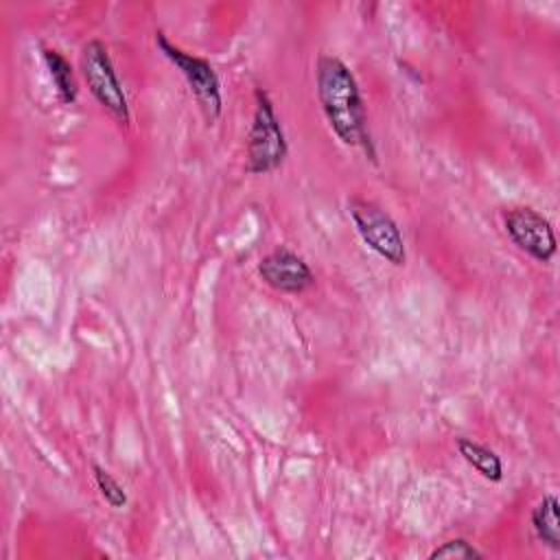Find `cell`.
Instances as JSON below:
<instances>
[{"mask_svg":"<svg viewBox=\"0 0 560 560\" xmlns=\"http://www.w3.org/2000/svg\"><path fill=\"white\" fill-rule=\"evenodd\" d=\"M81 72L96 103L107 109L120 125H129V105L114 70L107 46L101 39H90L81 48Z\"/></svg>","mask_w":560,"mask_h":560,"instance_id":"cell-4","label":"cell"},{"mask_svg":"<svg viewBox=\"0 0 560 560\" xmlns=\"http://www.w3.org/2000/svg\"><path fill=\"white\" fill-rule=\"evenodd\" d=\"M348 214L359 232L361 241L394 267H402L407 260L405 238L398 223L374 201L352 197L348 199Z\"/></svg>","mask_w":560,"mask_h":560,"instance_id":"cell-3","label":"cell"},{"mask_svg":"<svg viewBox=\"0 0 560 560\" xmlns=\"http://www.w3.org/2000/svg\"><path fill=\"white\" fill-rule=\"evenodd\" d=\"M431 560L435 558H466V560H481L483 553L472 545L468 542L466 538H451L446 542H442L440 547H435L431 553H429Z\"/></svg>","mask_w":560,"mask_h":560,"instance_id":"cell-12","label":"cell"},{"mask_svg":"<svg viewBox=\"0 0 560 560\" xmlns=\"http://www.w3.org/2000/svg\"><path fill=\"white\" fill-rule=\"evenodd\" d=\"M532 527L549 549L560 551V521L556 494H545L532 510Z\"/></svg>","mask_w":560,"mask_h":560,"instance_id":"cell-9","label":"cell"},{"mask_svg":"<svg viewBox=\"0 0 560 560\" xmlns=\"http://www.w3.org/2000/svg\"><path fill=\"white\" fill-rule=\"evenodd\" d=\"M457 451L483 479H488V481H501L503 479V462L492 448H488V446H483V444H479L470 438H459L457 440Z\"/></svg>","mask_w":560,"mask_h":560,"instance_id":"cell-8","label":"cell"},{"mask_svg":"<svg viewBox=\"0 0 560 560\" xmlns=\"http://www.w3.org/2000/svg\"><path fill=\"white\" fill-rule=\"evenodd\" d=\"M505 234L512 243L538 262H549L556 254V232L547 217L529 206L510 208L503 214Z\"/></svg>","mask_w":560,"mask_h":560,"instance_id":"cell-6","label":"cell"},{"mask_svg":"<svg viewBox=\"0 0 560 560\" xmlns=\"http://www.w3.org/2000/svg\"><path fill=\"white\" fill-rule=\"evenodd\" d=\"M92 470H94L96 488H98L101 497L105 499V503H107L109 508H114V510L125 508V505H127V492H125V488H122L105 468H101L98 464H94Z\"/></svg>","mask_w":560,"mask_h":560,"instance_id":"cell-11","label":"cell"},{"mask_svg":"<svg viewBox=\"0 0 560 560\" xmlns=\"http://www.w3.org/2000/svg\"><path fill=\"white\" fill-rule=\"evenodd\" d=\"M258 276L280 293H302L315 284L308 262L289 247H276L258 262Z\"/></svg>","mask_w":560,"mask_h":560,"instance_id":"cell-7","label":"cell"},{"mask_svg":"<svg viewBox=\"0 0 560 560\" xmlns=\"http://www.w3.org/2000/svg\"><path fill=\"white\" fill-rule=\"evenodd\" d=\"M44 63L48 68V74L55 83L57 96L63 105H72L77 101V83H74V74H72V66L68 63V59L55 50V48H44L42 50Z\"/></svg>","mask_w":560,"mask_h":560,"instance_id":"cell-10","label":"cell"},{"mask_svg":"<svg viewBox=\"0 0 560 560\" xmlns=\"http://www.w3.org/2000/svg\"><path fill=\"white\" fill-rule=\"evenodd\" d=\"M155 44L162 50V55L184 74L186 83L190 85L203 116L208 122H214L221 116V107H223V98H221V83L219 77L214 72V68L210 66L208 59L190 55L186 50H182L179 46L171 44L168 37L158 31L155 33Z\"/></svg>","mask_w":560,"mask_h":560,"instance_id":"cell-5","label":"cell"},{"mask_svg":"<svg viewBox=\"0 0 560 560\" xmlns=\"http://www.w3.org/2000/svg\"><path fill=\"white\" fill-rule=\"evenodd\" d=\"M315 81L317 98L332 133L348 147H361L376 162L363 98L352 70L339 57L322 55L315 66Z\"/></svg>","mask_w":560,"mask_h":560,"instance_id":"cell-1","label":"cell"},{"mask_svg":"<svg viewBox=\"0 0 560 560\" xmlns=\"http://www.w3.org/2000/svg\"><path fill=\"white\" fill-rule=\"evenodd\" d=\"M256 109L247 136V171L265 175L276 171L287 158V138L269 94L262 88L254 92Z\"/></svg>","mask_w":560,"mask_h":560,"instance_id":"cell-2","label":"cell"}]
</instances>
